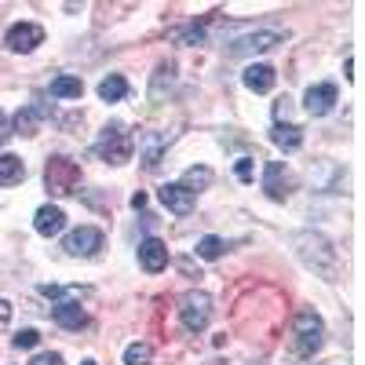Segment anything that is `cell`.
I'll return each instance as SVG.
<instances>
[{
  "label": "cell",
  "mask_w": 365,
  "mask_h": 365,
  "mask_svg": "<svg viewBox=\"0 0 365 365\" xmlns=\"http://www.w3.org/2000/svg\"><path fill=\"white\" fill-rule=\"evenodd\" d=\"M179 41H182V44H201V41H205V26H187V29H179Z\"/></svg>",
  "instance_id": "obj_26"
},
{
  "label": "cell",
  "mask_w": 365,
  "mask_h": 365,
  "mask_svg": "<svg viewBox=\"0 0 365 365\" xmlns=\"http://www.w3.org/2000/svg\"><path fill=\"white\" fill-rule=\"evenodd\" d=\"M84 365H96V361H84Z\"/></svg>",
  "instance_id": "obj_32"
},
{
  "label": "cell",
  "mask_w": 365,
  "mask_h": 365,
  "mask_svg": "<svg viewBox=\"0 0 365 365\" xmlns=\"http://www.w3.org/2000/svg\"><path fill=\"white\" fill-rule=\"evenodd\" d=\"M263 190H267L270 201H289L292 179H289V172H285L282 161H267V168H263Z\"/></svg>",
  "instance_id": "obj_11"
},
{
  "label": "cell",
  "mask_w": 365,
  "mask_h": 365,
  "mask_svg": "<svg viewBox=\"0 0 365 365\" xmlns=\"http://www.w3.org/2000/svg\"><path fill=\"white\" fill-rule=\"evenodd\" d=\"M237 179H241V182H252V161H249V158L237 161Z\"/></svg>",
  "instance_id": "obj_29"
},
{
  "label": "cell",
  "mask_w": 365,
  "mask_h": 365,
  "mask_svg": "<svg viewBox=\"0 0 365 365\" xmlns=\"http://www.w3.org/2000/svg\"><path fill=\"white\" fill-rule=\"evenodd\" d=\"M139 143H143V168H146V172H154V168L161 165V150L168 146V135L146 132V135H139Z\"/></svg>",
  "instance_id": "obj_18"
},
{
  "label": "cell",
  "mask_w": 365,
  "mask_h": 365,
  "mask_svg": "<svg viewBox=\"0 0 365 365\" xmlns=\"http://www.w3.org/2000/svg\"><path fill=\"white\" fill-rule=\"evenodd\" d=\"M66 227V216H63V208H55V205H44L37 208V216H34V230L41 237H55L58 230Z\"/></svg>",
  "instance_id": "obj_16"
},
{
  "label": "cell",
  "mask_w": 365,
  "mask_h": 365,
  "mask_svg": "<svg viewBox=\"0 0 365 365\" xmlns=\"http://www.w3.org/2000/svg\"><path fill=\"white\" fill-rule=\"evenodd\" d=\"M26 179V161L15 154H0V187H15Z\"/></svg>",
  "instance_id": "obj_19"
},
{
  "label": "cell",
  "mask_w": 365,
  "mask_h": 365,
  "mask_svg": "<svg viewBox=\"0 0 365 365\" xmlns=\"http://www.w3.org/2000/svg\"><path fill=\"white\" fill-rule=\"evenodd\" d=\"M150 361H154L150 344H128L125 347V365H150Z\"/></svg>",
  "instance_id": "obj_24"
},
{
  "label": "cell",
  "mask_w": 365,
  "mask_h": 365,
  "mask_svg": "<svg viewBox=\"0 0 365 365\" xmlns=\"http://www.w3.org/2000/svg\"><path fill=\"white\" fill-rule=\"evenodd\" d=\"M139 263H143L146 274H161V270L168 267V245H165L161 237L139 241Z\"/></svg>",
  "instance_id": "obj_12"
},
{
  "label": "cell",
  "mask_w": 365,
  "mask_h": 365,
  "mask_svg": "<svg viewBox=\"0 0 365 365\" xmlns=\"http://www.w3.org/2000/svg\"><path fill=\"white\" fill-rule=\"evenodd\" d=\"M241 81H245V88H249V91H256V96H263V91H270L274 84H278V73H274L270 66H263V63H259V66L252 63V66H249L245 73H241Z\"/></svg>",
  "instance_id": "obj_17"
},
{
  "label": "cell",
  "mask_w": 365,
  "mask_h": 365,
  "mask_svg": "<svg viewBox=\"0 0 365 365\" xmlns=\"http://www.w3.org/2000/svg\"><path fill=\"white\" fill-rule=\"evenodd\" d=\"M223 252H227V241L216 237V234H208V237L197 241V256H201V259H220Z\"/></svg>",
  "instance_id": "obj_22"
},
{
  "label": "cell",
  "mask_w": 365,
  "mask_h": 365,
  "mask_svg": "<svg viewBox=\"0 0 365 365\" xmlns=\"http://www.w3.org/2000/svg\"><path fill=\"white\" fill-rule=\"evenodd\" d=\"M158 197H161V205H165L168 212H175V216H190L194 205H197V194L187 190L182 182H165V187L158 190Z\"/></svg>",
  "instance_id": "obj_10"
},
{
  "label": "cell",
  "mask_w": 365,
  "mask_h": 365,
  "mask_svg": "<svg viewBox=\"0 0 365 365\" xmlns=\"http://www.w3.org/2000/svg\"><path fill=\"white\" fill-rule=\"evenodd\" d=\"M41 292H44L48 299H55V303H51V322H55V325H63V329H81V325H88V311L73 299V296H81L77 289L41 285Z\"/></svg>",
  "instance_id": "obj_3"
},
{
  "label": "cell",
  "mask_w": 365,
  "mask_h": 365,
  "mask_svg": "<svg viewBox=\"0 0 365 365\" xmlns=\"http://www.w3.org/2000/svg\"><path fill=\"white\" fill-rule=\"evenodd\" d=\"M125 96H128V81L120 77V73H110V77L99 81V99L103 103H120Z\"/></svg>",
  "instance_id": "obj_21"
},
{
  "label": "cell",
  "mask_w": 365,
  "mask_h": 365,
  "mask_svg": "<svg viewBox=\"0 0 365 365\" xmlns=\"http://www.w3.org/2000/svg\"><path fill=\"white\" fill-rule=\"evenodd\" d=\"M274 117H278V125L289 117V99H278V103H274Z\"/></svg>",
  "instance_id": "obj_31"
},
{
  "label": "cell",
  "mask_w": 365,
  "mask_h": 365,
  "mask_svg": "<svg viewBox=\"0 0 365 365\" xmlns=\"http://www.w3.org/2000/svg\"><path fill=\"white\" fill-rule=\"evenodd\" d=\"M325 340V322L318 318L314 307H299L292 318V351L296 358H311Z\"/></svg>",
  "instance_id": "obj_2"
},
{
  "label": "cell",
  "mask_w": 365,
  "mask_h": 365,
  "mask_svg": "<svg viewBox=\"0 0 365 365\" xmlns=\"http://www.w3.org/2000/svg\"><path fill=\"white\" fill-rule=\"evenodd\" d=\"M96 154L106 161V165H128L132 154H135V139L125 125H106L103 135L96 139Z\"/></svg>",
  "instance_id": "obj_4"
},
{
  "label": "cell",
  "mask_w": 365,
  "mask_h": 365,
  "mask_svg": "<svg viewBox=\"0 0 365 365\" xmlns=\"http://www.w3.org/2000/svg\"><path fill=\"white\" fill-rule=\"evenodd\" d=\"M336 99H340V91H336V84H332V81H325V84H311V88H307V96H303V110H307L311 117H325V113H332Z\"/></svg>",
  "instance_id": "obj_9"
},
{
  "label": "cell",
  "mask_w": 365,
  "mask_h": 365,
  "mask_svg": "<svg viewBox=\"0 0 365 365\" xmlns=\"http://www.w3.org/2000/svg\"><path fill=\"white\" fill-rule=\"evenodd\" d=\"M63 249H66V256H73V259L96 256V252L103 249V230H99V227H77L73 234H66Z\"/></svg>",
  "instance_id": "obj_7"
},
{
  "label": "cell",
  "mask_w": 365,
  "mask_h": 365,
  "mask_svg": "<svg viewBox=\"0 0 365 365\" xmlns=\"http://www.w3.org/2000/svg\"><path fill=\"white\" fill-rule=\"evenodd\" d=\"M37 44H44V26H37V22H15L4 34V48L15 51V55L34 51Z\"/></svg>",
  "instance_id": "obj_8"
},
{
  "label": "cell",
  "mask_w": 365,
  "mask_h": 365,
  "mask_svg": "<svg viewBox=\"0 0 365 365\" xmlns=\"http://www.w3.org/2000/svg\"><path fill=\"white\" fill-rule=\"evenodd\" d=\"M274 44H282V34L278 29H259V34H249V37H241L234 48H230V55H259V51H270Z\"/></svg>",
  "instance_id": "obj_14"
},
{
  "label": "cell",
  "mask_w": 365,
  "mask_h": 365,
  "mask_svg": "<svg viewBox=\"0 0 365 365\" xmlns=\"http://www.w3.org/2000/svg\"><path fill=\"white\" fill-rule=\"evenodd\" d=\"M51 110L44 106V103H29V106H22L19 113H15V125H11V132H19V135H37L41 132V120L48 117Z\"/></svg>",
  "instance_id": "obj_13"
},
{
  "label": "cell",
  "mask_w": 365,
  "mask_h": 365,
  "mask_svg": "<svg viewBox=\"0 0 365 365\" xmlns=\"http://www.w3.org/2000/svg\"><path fill=\"white\" fill-rule=\"evenodd\" d=\"M8 325H11V303L0 299V329H8Z\"/></svg>",
  "instance_id": "obj_30"
},
{
  "label": "cell",
  "mask_w": 365,
  "mask_h": 365,
  "mask_svg": "<svg viewBox=\"0 0 365 365\" xmlns=\"http://www.w3.org/2000/svg\"><path fill=\"white\" fill-rule=\"evenodd\" d=\"M179 322L187 332H205L212 322V296L208 292H187L179 299Z\"/></svg>",
  "instance_id": "obj_5"
},
{
  "label": "cell",
  "mask_w": 365,
  "mask_h": 365,
  "mask_svg": "<svg viewBox=\"0 0 365 365\" xmlns=\"http://www.w3.org/2000/svg\"><path fill=\"white\" fill-rule=\"evenodd\" d=\"M292 249H296V256L307 263L314 274H322L325 282H336V274H340V252L332 249V241L325 234L299 230V234H292Z\"/></svg>",
  "instance_id": "obj_1"
},
{
  "label": "cell",
  "mask_w": 365,
  "mask_h": 365,
  "mask_svg": "<svg viewBox=\"0 0 365 365\" xmlns=\"http://www.w3.org/2000/svg\"><path fill=\"white\" fill-rule=\"evenodd\" d=\"M11 135H15V132H11V120H8V113H4V110H0V146H4Z\"/></svg>",
  "instance_id": "obj_28"
},
{
  "label": "cell",
  "mask_w": 365,
  "mask_h": 365,
  "mask_svg": "<svg viewBox=\"0 0 365 365\" xmlns=\"http://www.w3.org/2000/svg\"><path fill=\"white\" fill-rule=\"evenodd\" d=\"M29 365H63V354H55V351H44V354H37Z\"/></svg>",
  "instance_id": "obj_27"
},
{
  "label": "cell",
  "mask_w": 365,
  "mask_h": 365,
  "mask_svg": "<svg viewBox=\"0 0 365 365\" xmlns=\"http://www.w3.org/2000/svg\"><path fill=\"white\" fill-rule=\"evenodd\" d=\"M11 344H15L19 351H29V347H37V344H41V332H37V329H22Z\"/></svg>",
  "instance_id": "obj_25"
},
{
  "label": "cell",
  "mask_w": 365,
  "mask_h": 365,
  "mask_svg": "<svg viewBox=\"0 0 365 365\" xmlns=\"http://www.w3.org/2000/svg\"><path fill=\"white\" fill-rule=\"evenodd\" d=\"M51 99H81L84 96V84H81V77H73V73H63V77H55L51 81Z\"/></svg>",
  "instance_id": "obj_20"
},
{
  "label": "cell",
  "mask_w": 365,
  "mask_h": 365,
  "mask_svg": "<svg viewBox=\"0 0 365 365\" xmlns=\"http://www.w3.org/2000/svg\"><path fill=\"white\" fill-rule=\"evenodd\" d=\"M270 143L278 150H285V154H296V150L303 146V128L292 125V120H282V125L270 128Z\"/></svg>",
  "instance_id": "obj_15"
},
{
  "label": "cell",
  "mask_w": 365,
  "mask_h": 365,
  "mask_svg": "<svg viewBox=\"0 0 365 365\" xmlns=\"http://www.w3.org/2000/svg\"><path fill=\"white\" fill-rule=\"evenodd\" d=\"M208 182H212V168H187V175H182V187H187V190H201V187H208Z\"/></svg>",
  "instance_id": "obj_23"
},
{
  "label": "cell",
  "mask_w": 365,
  "mask_h": 365,
  "mask_svg": "<svg viewBox=\"0 0 365 365\" xmlns=\"http://www.w3.org/2000/svg\"><path fill=\"white\" fill-rule=\"evenodd\" d=\"M81 182V165L70 158H48L44 165V187L51 194H73Z\"/></svg>",
  "instance_id": "obj_6"
}]
</instances>
